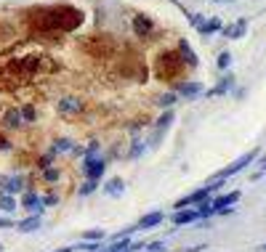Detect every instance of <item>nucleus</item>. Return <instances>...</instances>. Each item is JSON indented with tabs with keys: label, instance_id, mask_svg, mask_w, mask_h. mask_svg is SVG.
<instances>
[{
	"label": "nucleus",
	"instance_id": "obj_1",
	"mask_svg": "<svg viewBox=\"0 0 266 252\" xmlns=\"http://www.w3.org/2000/svg\"><path fill=\"white\" fill-rule=\"evenodd\" d=\"M30 16L40 32H70L83 21V14L72 5H40V8H32Z\"/></svg>",
	"mask_w": 266,
	"mask_h": 252
},
{
	"label": "nucleus",
	"instance_id": "obj_2",
	"mask_svg": "<svg viewBox=\"0 0 266 252\" xmlns=\"http://www.w3.org/2000/svg\"><path fill=\"white\" fill-rule=\"evenodd\" d=\"M221 189V181H211L208 186H202V189H197V191H192V194H186V197H181L176 202V210H184V207H197L200 202H205V199H211L213 194Z\"/></svg>",
	"mask_w": 266,
	"mask_h": 252
},
{
	"label": "nucleus",
	"instance_id": "obj_3",
	"mask_svg": "<svg viewBox=\"0 0 266 252\" xmlns=\"http://www.w3.org/2000/svg\"><path fill=\"white\" fill-rule=\"evenodd\" d=\"M261 157V149H250V151H245L242 157H237L234 162H231L229 167H224L221 173H216V181H226V178H231V175H237V173L242 170V167H248V165H253V162Z\"/></svg>",
	"mask_w": 266,
	"mask_h": 252
},
{
	"label": "nucleus",
	"instance_id": "obj_4",
	"mask_svg": "<svg viewBox=\"0 0 266 252\" xmlns=\"http://www.w3.org/2000/svg\"><path fill=\"white\" fill-rule=\"evenodd\" d=\"M83 175L88 178V181H101L106 173V159L104 157H93V159H88V157H83V165H80Z\"/></svg>",
	"mask_w": 266,
	"mask_h": 252
},
{
	"label": "nucleus",
	"instance_id": "obj_5",
	"mask_svg": "<svg viewBox=\"0 0 266 252\" xmlns=\"http://www.w3.org/2000/svg\"><path fill=\"white\" fill-rule=\"evenodd\" d=\"M27 191L24 175H0V197H16Z\"/></svg>",
	"mask_w": 266,
	"mask_h": 252
},
{
	"label": "nucleus",
	"instance_id": "obj_6",
	"mask_svg": "<svg viewBox=\"0 0 266 252\" xmlns=\"http://www.w3.org/2000/svg\"><path fill=\"white\" fill-rule=\"evenodd\" d=\"M21 210H27L30 215H43L45 205H43V197L37 191H32V189H27V191H21V199H19Z\"/></svg>",
	"mask_w": 266,
	"mask_h": 252
},
{
	"label": "nucleus",
	"instance_id": "obj_7",
	"mask_svg": "<svg viewBox=\"0 0 266 252\" xmlns=\"http://www.w3.org/2000/svg\"><path fill=\"white\" fill-rule=\"evenodd\" d=\"M160 66H162L160 75H178V72L184 69L186 64L181 61L178 50H168V53H162V56H160Z\"/></svg>",
	"mask_w": 266,
	"mask_h": 252
},
{
	"label": "nucleus",
	"instance_id": "obj_8",
	"mask_svg": "<svg viewBox=\"0 0 266 252\" xmlns=\"http://www.w3.org/2000/svg\"><path fill=\"white\" fill-rule=\"evenodd\" d=\"M240 202V191H229V194H221V197H216V199H211V207H213V212H234L231 207Z\"/></svg>",
	"mask_w": 266,
	"mask_h": 252
},
{
	"label": "nucleus",
	"instance_id": "obj_9",
	"mask_svg": "<svg viewBox=\"0 0 266 252\" xmlns=\"http://www.w3.org/2000/svg\"><path fill=\"white\" fill-rule=\"evenodd\" d=\"M173 93L192 101V98L202 96L205 91H202V82H197V80H178V82H176V91H173Z\"/></svg>",
	"mask_w": 266,
	"mask_h": 252
},
{
	"label": "nucleus",
	"instance_id": "obj_10",
	"mask_svg": "<svg viewBox=\"0 0 266 252\" xmlns=\"http://www.w3.org/2000/svg\"><path fill=\"white\" fill-rule=\"evenodd\" d=\"M245 32H248V19L245 16H240V19H234L231 24L221 27V35L226 37V40H240V37H245Z\"/></svg>",
	"mask_w": 266,
	"mask_h": 252
},
{
	"label": "nucleus",
	"instance_id": "obj_11",
	"mask_svg": "<svg viewBox=\"0 0 266 252\" xmlns=\"http://www.w3.org/2000/svg\"><path fill=\"white\" fill-rule=\"evenodd\" d=\"M56 109H59V114H64V117L80 114V111H83V101H80V98H75V96H64V98H59Z\"/></svg>",
	"mask_w": 266,
	"mask_h": 252
},
{
	"label": "nucleus",
	"instance_id": "obj_12",
	"mask_svg": "<svg viewBox=\"0 0 266 252\" xmlns=\"http://www.w3.org/2000/svg\"><path fill=\"white\" fill-rule=\"evenodd\" d=\"M133 32H136L139 37H149L152 32H155V21H152V16L136 14V16H133Z\"/></svg>",
	"mask_w": 266,
	"mask_h": 252
},
{
	"label": "nucleus",
	"instance_id": "obj_13",
	"mask_svg": "<svg viewBox=\"0 0 266 252\" xmlns=\"http://www.w3.org/2000/svg\"><path fill=\"white\" fill-rule=\"evenodd\" d=\"M221 27H224V21L218 19V16H211V19H205L200 27H197V32H200L202 37H213V35L221 32Z\"/></svg>",
	"mask_w": 266,
	"mask_h": 252
},
{
	"label": "nucleus",
	"instance_id": "obj_14",
	"mask_svg": "<svg viewBox=\"0 0 266 252\" xmlns=\"http://www.w3.org/2000/svg\"><path fill=\"white\" fill-rule=\"evenodd\" d=\"M173 226H189V223L200 220V215H197V210H192V207H186V210H176L173 212Z\"/></svg>",
	"mask_w": 266,
	"mask_h": 252
},
{
	"label": "nucleus",
	"instance_id": "obj_15",
	"mask_svg": "<svg viewBox=\"0 0 266 252\" xmlns=\"http://www.w3.org/2000/svg\"><path fill=\"white\" fill-rule=\"evenodd\" d=\"M3 125H5V127H11V130H19V127H24V125H27V122L21 120V111L14 106V109H8V111L3 114Z\"/></svg>",
	"mask_w": 266,
	"mask_h": 252
},
{
	"label": "nucleus",
	"instance_id": "obj_16",
	"mask_svg": "<svg viewBox=\"0 0 266 252\" xmlns=\"http://www.w3.org/2000/svg\"><path fill=\"white\" fill-rule=\"evenodd\" d=\"M162 220H165V212H160V210H157V212H149V215H144V218H141V220H139V226H136V228H141V231H149V228L160 226Z\"/></svg>",
	"mask_w": 266,
	"mask_h": 252
},
{
	"label": "nucleus",
	"instance_id": "obj_17",
	"mask_svg": "<svg viewBox=\"0 0 266 252\" xmlns=\"http://www.w3.org/2000/svg\"><path fill=\"white\" fill-rule=\"evenodd\" d=\"M40 226H43V218H40V215H30V218H24V220L16 223V231L30 234V231H37Z\"/></svg>",
	"mask_w": 266,
	"mask_h": 252
},
{
	"label": "nucleus",
	"instance_id": "obj_18",
	"mask_svg": "<svg viewBox=\"0 0 266 252\" xmlns=\"http://www.w3.org/2000/svg\"><path fill=\"white\" fill-rule=\"evenodd\" d=\"M37 69H40V61L37 59H21L16 64H11V72H24V75H32Z\"/></svg>",
	"mask_w": 266,
	"mask_h": 252
},
{
	"label": "nucleus",
	"instance_id": "obj_19",
	"mask_svg": "<svg viewBox=\"0 0 266 252\" xmlns=\"http://www.w3.org/2000/svg\"><path fill=\"white\" fill-rule=\"evenodd\" d=\"M178 56L186 66H197V53L192 50V46L186 40H178Z\"/></svg>",
	"mask_w": 266,
	"mask_h": 252
},
{
	"label": "nucleus",
	"instance_id": "obj_20",
	"mask_svg": "<svg viewBox=\"0 0 266 252\" xmlns=\"http://www.w3.org/2000/svg\"><path fill=\"white\" fill-rule=\"evenodd\" d=\"M231 88H234V75H224L221 80H218V85L213 88V91H208V96H224V93H229Z\"/></svg>",
	"mask_w": 266,
	"mask_h": 252
},
{
	"label": "nucleus",
	"instance_id": "obj_21",
	"mask_svg": "<svg viewBox=\"0 0 266 252\" xmlns=\"http://www.w3.org/2000/svg\"><path fill=\"white\" fill-rule=\"evenodd\" d=\"M75 149V141H70V138H56L53 146H51V154L59 157V154H70V151Z\"/></svg>",
	"mask_w": 266,
	"mask_h": 252
},
{
	"label": "nucleus",
	"instance_id": "obj_22",
	"mask_svg": "<svg viewBox=\"0 0 266 252\" xmlns=\"http://www.w3.org/2000/svg\"><path fill=\"white\" fill-rule=\"evenodd\" d=\"M123 189H125V181H123V178H109V181L104 183V194H109V197H120Z\"/></svg>",
	"mask_w": 266,
	"mask_h": 252
},
{
	"label": "nucleus",
	"instance_id": "obj_23",
	"mask_svg": "<svg viewBox=\"0 0 266 252\" xmlns=\"http://www.w3.org/2000/svg\"><path fill=\"white\" fill-rule=\"evenodd\" d=\"M176 101H178V96H176L173 91H168V93H160V96L155 98V104L160 106L162 111H165V109H173V104H176Z\"/></svg>",
	"mask_w": 266,
	"mask_h": 252
},
{
	"label": "nucleus",
	"instance_id": "obj_24",
	"mask_svg": "<svg viewBox=\"0 0 266 252\" xmlns=\"http://www.w3.org/2000/svg\"><path fill=\"white\" fill-rule=\"evenodd\" d=\"M171 122H173V109H165V111H162V117L155 122V125H157V133L168 130V127H171Z\"/></svg>",
	"mask_w": 266,
	"mask_h": 252
},
{
	"label": "nucleus",
	"instance_id": "obj_25",
	"mask_svg": "<svg viewBox=\"0 0 266 252\" xmlns=\"http://www.w3.org/2000/svg\"><path fill=\"white\" fill-rule=\"evenodd\" d=\"M40 175H43V181H45V183H56V181L61 178V170L51 165V167H45V170H40Z\"/></svg>",
	"mask_w": 266,
	"mask_h": 252
},
{
	"label": "nucleus",
	"instance_id": "obj_26",
	"mask_svg": "<svg viewBox=\"0 0 266 252\" xmlns=\"http://www.w3.org/2000/svg\"><path fill=\"white\" fill-rule=\"evenodd\" d=\"M106 239V234L104 231H99V228H90V231H83V242H104Z\"/></svg>",
	"mask_w": 266,
	"mask_h": 252
},
{
	"label": "nucleus",
	"instance_id": "obj_27",
	"mask_svg": "<svg viewBox=\"0 0 266 252\" xmlns=\"http://www.w3.org/2000/svg\"><path fill=\"white\" fill-rule=\"evenodd\" d=\"M19 111H21V120H24V122H32L37 117V111H35V106H32V104H21Z\"/></svg>",
	"mask_w": 266,
	"mask_h": 252
},
{
	"label": "nucleus",
	"instance_id": "obj_28",
	"mask_svg": "<svg viewBox=\"0 0 266 252\" xmlns=\"http://www.w3.org/2000/svg\"><path fill=\"white\" fill-rule=\"evenodd\" d=\"M96 186H99V181H86L80 189H77V194H80V197H88V194L96 191Z\"/></svg>",
	"mask_w": 266,
	"mask_h": 252
},
{
	"label": "nucleus",
	"instance_id": "obj_29",
	"mask_svg": "<svg viewBox=\"0 0 266 252\" xmlns=\"http://www.w3.org/2000/svg\"><path fill=\"white\" fill-rule=\"evenodd\" d=\"M0 210H3V212H14L16 210V199L14 197H0Z\"/></svg>",
	"mask_w": 266,
	"mask_h": 252
},
{
	"label": "nucleus",
	"instance_id": "obj_30",
	"mask_svg": "<svg viewBox=\"0 0 266 252\" xmlns=\"http://www.w3.org/2000/svg\"><path fill=\"white\" fill-rule=\"evenodd\" d=\"M216 64H218V69H229V66H231V53H229V50L218 53V61H216Z\"/></svg>",
	"mask_w": 266,
	"mask_h": 252
},
{
	"label": "nucleus",
	"instance_id": "obj_31",
	"mask_svg": "<svg viewBox=\"0 0 266 252\" xmlns=\"http://www.w3.org/2000/svg\"><path fill=\"white\" fill-rule=\"evenodd\" d=\"M144 250L146 252H168L165 250V242H149V244H144Z\"/></svg>",
	"mask_w": 266,
	"mask_h": 252
},
{
	"label": "nucleus",
	"instance_id": "obj_32",
	"mask_svg": "<svg viewBox=\"0 0 266 252\" xmlns=\"http://www.w3.org/2000/svg\"><path fill=\"white\" fill-rule=\"evenodd\" d=\"M53 159H56V157H53V154H51V151H48V154H43V157H40V162H37V167H40V170H45V167H51V165H53Z\"/></svg>",
	"mask_w": 266,
	"mask_h": 252
},
{
	"label": "nucleus",
	"instance_id": "obj_33",
	"mask_svg": "<svg viewBox=\"0 0 266 252\" xmlns=\"http://www.w3.org/2000/svg\"><path fill=\"white\" fill-rule=\"evenodd\" d=\"M75 250H86V252H96V250H101V244L99 242H80Z\"/></svg>",
	"mask_w": 266,
	"mask_h": 252
},
{
	"label": "nucleus",
	"instance_id": "obj_34",
	"mask_svg": "<svg viewBox=\"0 0 266 252\" xmlns=\"http://www.w3.org/2000/svg\"><path fill=\"white\" fill-rule=\"evenodd\" d=\"M186 16H189V24L195 27V30L202 24V21H205V16H202V14H186Z\"/></svg>",
	"mask_w": 266,
	"mask_h": 252
},
{
	"label": "nucleus",
	"instance_id": "obj_35",
	"mask_svg": "<svg viewBox=\"0 0 266 252\" xmlns=\"http://www.w3.org/2000/svg\"><path fill=\"white\" fill-rule=\"evenodd\" d=\"M141 151H144V143H141V141H133V149L128 151V157H131V159H136V157H139Z\"/></svg>",
	"mask_w": 266,
	"mask_h": 252
},
{
	"label": "nucleus",
	"instance_id": "obj_36",
	"mask_svg": "<svg viewBox=\"0 0 266 252\" xmlns=\"http://www.w3.org/2000/svg\"><path fill=\"white\" fill-rule=\"evenodd\" d=\"M43 205H45V207H53V205H59V197H56V194H48V197H43Z\"/></svg>",
	"mask_w": 266,
	"mask_h": 252
},
{
	"label": "nucleus",
	"instance_id": "obj_37",
	"mask_svg": "<svg viewBox=\"0 0 266 252\" xmlns=\"http://www.w3.org/2000/svg\"><path fill=\"white\" fill-rule=\"evenodd\" d=\"M16 223L11 220V218H0V228H14Z\"/></svg>",
	"mask_w": 266,
	"mask_h": 252
},
{
	"label": "nucleus",
	"instance_id": "obj_38",
	"mask_svg": "<svg viewBox=\"0 0 266 252\" xmlns=\"http://www.w3.org/2000/svg\"><path fill=\"white\" fill-rule=\"evenodd\" d=\"M11 149V141H8V138H3V136H0V151H8Z\"/></svg>",
	"mask_w": 266,
	"mask_h": 252
},
{
	"label": "nucleus",
	"instance_id": "obj_39",
	"mask_svg": "<svg viewBox=\"0 0 266 252\" xmlns=\"http://www.w3.org/2000/svg\"><path fill=\"white\" fill-rule=\"evenodd\" d=\"M258 173H261V175H264V173H266V157H261V159H258Z\"/></svg>",
	"mask_w": 266,
	"mask_h": 252
},
{
	"label": "nucleus",
	"instance_id": "obj_40",
	"mask_svg": "<svg viewBox=\"0 0 266 252\" xmlns=\"http://www.w3.org/2000/svg\"><path fill=\"white\" fill-rule=\"evenodd\" d=\"M202 250V244H197V247H189V250H181V252H200Z\"/></svg>",
	"mask_w": 266,
	"mask_h": 252
},
{
	"label": "nucleus",
	"instance_id": "obj_41",
	"mask_svg": "<svg viewBox=\"0 0 266 252\" xmlns=\"http://www.w3.org/2000/svg\"><path fill=\"white\" fill-rule=\"evenodd\" d=\"M53 252H72L70 247H61V250H53Z\"/></svg>",
	"mask_w": 266,
	"mask_h": 252
},
{
	"label": "nucleus",
	"instance_id": "obj_42",
	"mask_svg": "<svg viewBox=\"0 0 266 252\" xmlns=\"http://www.w3.org/2000/svg\"><path fill=\"white\" fill-rule=\"evenodd\" d=\"M213 3H234V0H213Z\"/></svg>",
	"mask_w": 266,
	"mask_h": 252
},
{
	"label": "nucleus",
	"instance_id": "obj_43",
	"mask_svg": "<svg viewBox=\"0 0 266 252\" xmlns=\"http://www.w3.org/2000/svg\"><path fill=\"white\" fill-rule=\"evenodd\" d=\"M258 252H266V244H261V247H258Z\"/></svg>",
	"mask_w": 266,
	"mask_h": 252
},
{
	"label": "nucleus",
	"instance_id": "obj_44",
	"mask_svg": "<svg viewBox=\"0 0 266 252\" xmlns=\"http://www.w3.org/2000/svg\"><path fill=\"white\" fill-rule=\"evenodd\" d=\"M123 252H133V250H131V244H128V247H125V250H123Z\"/></svg>",
	"mask_w": 266,
	"mask_h": 252
},
{
	"label": "nucleus",
	"instance_id": "obj_45",
	"mask_svg": "<svg viewBox=\"0 0 266 252\" xmlns=\"http://www.w3.org/2000/svg\"><path fill=\"white\" fill-rule=\"evenodd\" d=\"M0 252H3V244H0Z\"/></svg>",
	"mask_w": 266,
	"mask_h": 252
}]
</instances>
